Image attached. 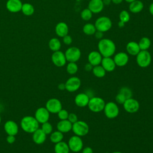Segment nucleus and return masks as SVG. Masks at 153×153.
Returning <instances> with one entry per match:
<instances>
[{
  "label": "nucleus",
  "instance_id": "14",
  "mask_svg": "<svg viewBox=\"0 0 153 153\" xmlns=\"http://www.w3.org/2000/svg\"><path fill=\"white\" fill-rule=\"evenodd\" d=\"M50 112L45 107H40L36 109L35 113V118L39 123H44L48 121Z\"/></svg>",
  "mask_w": 153,
  "mask_h": 153
},
{
  "label": "nucleus",
  "instance_id": "6",
  "mask_svg": "<svg viewBox=\"0 0 153 153\" xmlns=\"http://www.w3.org/2000/svg\"><path fill=\"white\" fill-rule=\"evenodd\" d=\"M136 56V63L140 68H147L151 63V55L148 50H140Z\"/></svg>",
  "mask_w": 153,
  "mask_h": 153
},
{
  "label": "nucleus",
  "instance_id": "41",
  "mask_svg": "<svg viewBox=\"0 0 153 153\" xmlns=\"http://www.w3.org/2000/svg\"><path fill=\"white\" fill-rule=\"evenodd\" d=\"M68 120L72 123L74 124L75 122H76L78 119V116L74 114V113H69L68 117Z\"/></svg>",
  "mask_w": 153,
  "mask_h": 153
},
{
  "label": "nucleus",
  "instance_id": "18",
  "mask_svg": "<svg viewBox=\"0 0 153 153\" xmlns=\"http://www.w3.org/2000/svg\"><path fill=\"white\" fill-rule=\"evenodd\" d=\"M103 8L102 0H90L88 4V8L94 14L100 13Z\"/></svg>",
  "mask_w": 153,
  "mask_h": 153
},
{
  "label": "nucleus",
  "instance_id": "12",
  "mask_svg": "<svg viewBox=\"0 0 153 153\" xmlns=\"http://www.w3.org/2000/svg\"><path fill=\"white\" fill-rule=\"evenodd\" d=\"M45 108L50 113L57 114L58 112L62 109V105L58 99L51 98L46 102Z\"/></svg>",
  "mask_w": 153,
  "mask_h": 153
},
{
  "label": "nucleus",
  "instance_id": "23",
  "mask_svg": "<svg viewBox=\"0 0 153 153\" xmlns=\"http://www.w3.org/2000/svg\"><path fill=\"white\" fill-rule=\"evenodd\" d=\"M72 124L68 120H60L57 124V130L62 133H66L72 130Z\"/></svg>",
  "mask_w": 153,
  "mask_h": 153
},
{
  "label": "nucleus",
  "instance_id": "44",
  "mask_svg": "<svg viewBox=\"0 0 153 153\" xmlns=\"http://www.w3.org/2000/svg\"><path fill=\"white\" fill-rule=\"evenodd\" d=\"M94 35L95 38L96 39H100V40L103 37V32L99 31V30H96Z\"/></svg>",
  "mask_w": 153,
  "mask_h": 153
},
{
  "label": "nucleus",
  "instance_id": "26",
  "mask_svg": "<svg viewBox=\"0 0 153 153\" xmlns=\"http://www.w3.org/2000/svg\"><path fill=\"white\" fill-rule=\"evenodd\" d=\"M143 7V3L141 1L136 0L130 3L128 9L132 13H138L142 11Z\"/></svg>",
  "mask_w": 153,
  "mask_h": 153
},
{
  "label": "nucleus",
  "instance_id": "2",
  "mask_svg": "<svg viewBox=\"0 0 153 153\" xmlns=\"http://www.w3.org/2000/svg\"><path fill=\"white\" fill-rule=\"evenodd\" d=\"M20 126L22 130L28 133H33L39 128V123L32 116H25L20 121Z\"/></svg>",
  "mask_w": 153,
  "mask_h": 153
},
{
  "label": "nucleus",
  "instance_id": "21",
  "mask_svg": "<svg viewBox=\"0 0 153 153\" xmlns=\"http://www.w3.org/2000/svg\"><path fill=\"white\" fill-rule=\"evenodd\" d=\"M102 58V56L97 51H92L88 55V61L93 66L100 65Z\"/></svg>",
  "mask_w": 153,
  "mask_h": 153
},
{
  "label": "nucleus",
  "instance_id": "29",
  "mask_svg": "<svg viewBox=\"0 0 153 153\" xmlns=\"http://www.w3.org/2000/svg\"><path fill=\"white\" fill-rule=\"evenodd\" d=\"M63 139V133L59 131V130L54 131L53 132L52 131V133L50 134V141L52 143H54L55 144L62 141Z\"/></svg>",
  "mask_w": 153,
  "mask_h": 153
},
{
  "label": "nucleus",
  "instance_id": "53",
  "mask_svg": "<svg viewBox=\"0 0 153 153\" xmlns=\"http://www.w3.org/2000/svg\"><path fill=\"white\" fill-rule=\"evenodd\" d=\"M112 153H123V152H120V151H114V152H113Z\"/></svg>",
  "mask_w": 153,
  "mask_h": 153
},
{
  "label": "nucleus",
  "instance_id": "34",
  "mask_svg": "<svg viewBox=\"0 0 153 153\" xmlns=\"http://www.w3.org/2000/svg\"><path fill=\"white\" fill-rule=\"evenodd\" d=\"M78 70V67L76 62H69L66 66V71L69 75L75 74Z\"/></svg>",
  "mask_w": 153,
  "mask_h": 153
},
{
  "label": "nucleus",
  "instance_id": "28",
  "mask_svg": "<svg viewBox=\"0 0 153 153\" xmlns=\"http://www.w3.org/2000/svg\"><path fill=\"white\" fill-rule=\"evenodd\" d=\"M48 47L53 52L59 51L61 48V42L58 38H53L48 42Z\"/></svg>",
  "mask_w": 153,
  "mask_h": 153
},
{
  "label": "nucleus",
  "instance_id": "22",
  "mask_svg": "<svg viewBox=\"0 0 153 153\" xmlns=\"http://www.w3.org/2000/svg\"><path fill=\"white\" fill-rule=\"evenodd\" d=\"M55 32L58 36L63 38L68 34L69 27L68 25L63 22L58 23L55 27Z\"/></svg>",
  "mask_w": 153,
  "mask_h": 153
},
{
  "label": "nucleus",
  "instance_id": "25",
  "mask_svg": "<svg viewBox=\"0 0 153 153\" xmlns=\"http://www.w3.org/2000/svg\"><path fill=\"white\" fill-rule=\"evenodd\" d=\"M126 51L130 55L136 56L140 51L138 42L135 41L128 42L126 45Z\"/></svg>",
  "mask_w": 153,
  "mask_h": 153
},
{
  "label": "nucleus",
  "instance_id": "38",
  "mask_svg": "<svg viewBox=\"0 0 153 153\" xmlns=\"http://www.w3.org/2000/svg\"><path fill=\"white\" fill-rule=\"evenodd\" d=\"M41 129L46 134H51L53 131V126L51 123H50L48 121H47V122H45V123L42 124Z\"/></svg>",
  "mask_w": 153,
  "mask_h": 153
},
{
  "label": "nucleus",
  "instance_id": "42",
  "mask_svg": "<svg viewBox=\"0 0 153 153\" xmlns=\"http://www.w3.org/2000/svg\"><path fill=\"white\" fill-rule=\"evenodd\" d=\"M63 42L66 45H70L72 42V38L70 35L68 34L63 37Z\"/></svg>",
  "mask_w": 153,
  "mask_h": 153
},
{
  "label": "nucleus",
  "instance_id": "50",
  "mask_svg": "<svg viewBox=\"0 0 153 153\" xmlns=\"http://www.w3.org/2000/svg\"><path fill=\"white\" fill-rule=\"evenodd\" d=\"M124 0H111L112 2L114 3V4H121Z\"/></svg>",
  "mask_w": 153,
  "mask_h": 153
},
{
  "label": "nucleus",
  "instance_id": "8",
  "mask_svg": "<svg viewBox=\"0 0 153 153\" xmlns=\"http://www.w3.org/2000/svg\"><path fill=\"white\" fill-rule=\"evenodd\" d=\"M68 145L70 151L73 152H78L81 151L82 149L84 146L81 137L76 135L72 136L69 139Z\"/></svg>",
  "mask_w": 153,
  "mask_h": 153
},
{
  "label": "nucleus",
  "instance_id": "40",
  "mask_svg": "<svg viewBox=\"0 0 153 153\" xmlns=\"http://www.w3.org/2000/svg\"><path fill=\"white\" fill-rule=\"evenodd\" d=\"M126 98L125 97V96L120 93H118L115 96V101L118 104L123 105L126 101Z\"/></svg>",
  "mask_w": 153,
  "mask_h": 153
},
{
  "label": "nucleus",
  "instance_id": "3",
  "mask_svg": "<svg viewBox=\"0 0 153 153\" xmlns=\"http://www.w3.org/2000/svg\"><path fill=\"white\" fill-rule=\"evenodd\" d=\"M105 103V100L102 98L93 96L90 98L87 106L91 112L98 113L103 111Z\"/></svg>",
  "mask_w": 153,
  "mask_h": 153
},
{
  "label": "nucleus",
  "instance_id": "11",
  "mask_svg": "<svg viewBox=\"0 0 153 153\" xmlns=\"http://www.w3.org/2000/svg\"><path fill=\"white\" fill-rule=\"evenodd\" d=\"M65 84V90L69 92H75L79 88L81 81L78 77L74 76L69 78Z\"/></svg>",
  "mask_w": 153,
  "mask_h": 153
},
{
  "label": "nucleus",
  "instance_id": "1",
  "mask_svg": "<svg viewBox=\"0 0 153 153\" xmlns=\"http://www.w3.org/2000/svg\"><path fill=\"white\" fill-rule=\"evenodd\" d=\"M98 51L103 57L112 56L116 51V45L113 41L108 38L101 39L97 45Z\"/></svg>",
  "mask_w": 153,
  "mask_h": 153
},
{
  "label": "nucleus",
  "instance_id": "17",
  "mask_svg": "<svg viewBox=\"0 0 153 153\" xmlns=\"http://www.w3.org/2000/svg\"><path fill=\"white\" fill-rule=\"evenodd\" d=\"M4 128L8 135L16 136L19 131V126L13 120L7 121L4 124Z\"/></svg>",
  "mask_w": 153,
  "mask_h": 153
},
{
  "label": "nucleus",
  "instance_id": "55",
  "mask_svg": "<svg viewBox=\"0 0 153 153\" xmlns=\"http://www.w3.org/2000/svg\"><path fill=\"white\" fill-rule=\"evenodd\" d=\"M0 40H1V36H0Z\"/></svg>",
  "mask_w": 153,
  "mask_h": 153
},
{
  "label": "nucleus",
  "instance_id": "37",
  "mask_svg": "<svg viewBox=\"0 0 153 153\" xmlns=\"http://www.w3.org/2000/svg\"><path fill=\"white\" fill-rule=\"evenodd\" d=\"M120 20L124 22V23H127L130 19V16L129 13L126 10H122L119 14Z\"/></svg>",
  "mask_w": 153,
  "mask_h": 153
},
{
  "label": "nucleus",
  "instance_id": "5",
  "mask_svg": "<svg viewBox=\"0 0 153 153\" xmlns=\"http://www.w3.org/2000/svg\"><path fill=\"white\" fill-rule=\"evenodd\" d=\"M72 130L75 135L82 137L88 133L89 126L85 121L78 120L76 122L72 124Z\"/></svg>",
  "mask_w": 153,
  "mask_h": 153
},
{
  "label": "nucleus",
  "instance_id": "24",
  "mask_svg": "<svg viewBox=\"0 0 153 153\" xmlns=\"http://www.w3.org/2000/svg\"><path fill=\"white\" fill-rule=\"evenodd\" d=\"M32 134H33L32 135L33 141L36 144H38V145L42 144L46 140L47 134L41 128H38Z\"/></svg>",
  "mask_w": 153,
  "mask_h": 153
},
{
  "label": "nucleus",
  "instance_id": "15",
  "mask_svg": "<svg viewBox=\"0 0 153 153\" xmlns=\"http://www.w3.org/2000/svg\"><path fill=\"white\" fill-rule=\"evenodd\" d=\"M113 59L116 66L123 67L128 63L129 57L126 53L119 52L115 54Z\"/></svg>",
  "mask_w": 153,
  "mask_h": 153
},
{
  "label": "nucleus",
  "instance_id": "33",
  "mask_svg": "<svg viewBox=\"0 0 153 153\" xmlns=\"http://www.w3.org/2000/svg\"><path fill=\"white\" fill-rule=\"evenodd\" d=\"M82 31L85 35L90 36L94 34V33L96 31V29L94 25L88 23L84 25L82 27Z\"/></svg>",
  "mask_w": 153,
  "mask_h": 153
},
{
  "label": "nucleus",
  "instance_id": "9",
  "mask_svg": "<svg viewBox=\"0 0 153 153\" xmlns=\"http://www.w3.org/2000/svg\"><path fill=\"white\" fill-rule=\"evenodd\" d=\"M65 55L68 62H76L79 60L81 53L79 48L76 47H71L66 50Z\"/></svg>",
  "mask_w": 153,
  "mask_h": 153
},
{
  "label": "nucleus",
  "instance_id": "4",
  "mask_svg": "<svg viewBox=\"0 0 153 153\" xmlns=\"http://www.w3.org/2000/svg\"><path fill=\"white\" fill-rule=\"evenodd\" d=\"M96 30L106 32L109 30L112 26L111 20L106 16H101L97 18L94 23Z\"/></svg>",
  "mask_w": 153,
  "mask_h": 153
},
{
  "label": "nucleus",
  "instance_id": "48",
  "mask_svg": "<svg viewBox=\"0 0 153 153\" xmlns=\"http://www.w3.org/2000/svg\"><path fill=\"white\" fill-rule=\"evenodd\" d=\"M149 11L150 14L153 16V2H152L149 6Z\"/></svg>",
  "mask_w": 153,
  "mask_h": 153
},
{
  "label": "nucleus",
  "instance_id": "47",
  "mask_svg": "<svg viewBox=\"0 0 153 153\" xmlns=\"http://www.w3.org/2000/svg\"><path fill=\"white\" fill-rule=\"evenodd\" d=\"M57 87L60 90H65V83H60L58 85Z\"/></svg>",
  "mask_w": 153,
  "mask_h": 153
},
{
  "label": "nucleus",
  "instance_id": "35",
  "mask_svg": "<svg viewBox=\"0 0 153 153\" xmlns=\"http://www.w3.org/2000/svg\"><path fill=\"white\" fill-rule=\"evenodd\" d=\"M93 16V13L87 8L82 10L81 12V17L84 21L90 20Z\"/></svg>",
  "mask_w": 153,
  "mask_h": 153
},
{
  "label": "nucleus",
  "instance_id": "27",
  "mask_svg": "<svg viewBox=\"0 0 153 153\" xmlns=\"http://www.w3.org/2000/svg\"><path fill=\"white\" fill-rule=\"evenodd\" d=\"M54 149L55 153H69L70 151L68 143L63 141L56 143Z\"/></svg>",
  "mask_w": 153,
  "mask_h": 153
},
{
  "label": "nucleus",
  "instance_id": "39",
  "mask_svg": "<svg viewBox=\"0 0 153 153\" xmlns=\"http://www.w3.org/2000/svg\"><path fill=\"white\" fill-rule=\"evenodd\" d=\"M69 112L67 110L64 109H60L58 113H57V116L59 117V118L60 120H68V117L69 115Z\"/></svg>",
  "mask_w": 153,
  "mask_h": 153
},
{
  "label": "nucleus",
  "instance_id": "51",
  "mask_svg": "<svg viewBox=\"0 0 153 153\" xmlns=\"http://www.w3.org/2000/svg\"><path fill=\"white\" fill-rule=\"evenodd\" d=\"M124 25H125V23H124V22L120 21V22H119L118 23V27H120V28L123 27L124 26Z\"/></svg>",
  "mask_w": 153,
  "mask_h": 153
},
{
  "label": "nucleus",
  "instance_id": "32",
  "mask_svg": "<svg viewBox=\"0 0 153 153\" xmlns=\"http://www.w3.org/2000/svg\"><path fill=\"white\" fill-rule=\"evenodd\" d=\"M21 11L25 16H30L33 14L35 11V9L33 6L32 4L29 3H25V4H23L22 5Z\"/></svg>",
  "mask_w": 153,
  "mask_h": 153
},
{
  "label": "nucleus",
  "instance_id": "10",
  "mask_svg": "<svg viewBox=\"0 0 153 153\" xmlns=\"http://www.w3.org/2000/svg\"><path fill=\"white\" fill-rule=\"evenodd\" d=\"M123 105L124 110L130 114L137 112L140 108L139 102L136 99L132 97L126 99Z\"/></svg>",
  "mask_w": 153,
  "mask_h": 153
},
{
  "label": "nucleus",
  "instance_id": "54",
  "mask_svg": "<svg viewBox=\"0 0 153 153\" xmlns=\"http://www.w3.org/2000/svg\"><path fill=\"white\" fill-rule=\"evenodd\" d=\"M1 123V115H0V124Z\"/></svg>",
  "mask_w": 153,
  "mask_h": 153
},
{
  "label": "nucleus",
  "instance_id": "19",
  "mask_svg": "<svg viewBox=\"0 0 153 153\" xmlns=\"http://www.w3.org/2000/svg\"><path fill=\"white\" fill-rule=\"evenodd\" d=\"M22 5L20 0H8L6 3V8L11 13H18L21 11Z\"/></svg>",
  "mask_w": 153,
  "mask_h": 153
},
{
  "label": "nucleus",
  "instance_id": "16",
  "mask_svg": "<svg viewBox=\"0 0 153 153\" xmlns=\"http://www.w3.org/2000/svg\"><path fill=\"white\" fill-rule=\"evenodd\" d=\"M90 96L84 93H80L76 94L74 98V102L75 105L79 108H84L88 105Z\"/></svg>",
  "mask_w": 153,
  "mask_h": 153
},
{
  "label": "nucleus",
  "instance_id": "49",
  "mask_svg": "<svg viewBox=\"0 0 153 153\" xmlns=\"http://www.w3.org/2000/svg\"><path fill=\"white\" fill-rule=\"evenodd\" d=\"M103 4L105 5H109L111 3V0H102Z\"/></svg>",
  "mask_w": 153,
  "mask_h": 153
},
{
  "label": "nucleus",
  "instance_id": "52",
  "mask_svg": "<svg viewBox=\"0 0 153 153\" xmlns=\"http://www.w3.org/2000/svg\"><path fill=\"white\" fill-rule=\"evenodd\" d=\"M124 1H126V2H127L130 3V2H131L134 1H136V0H124Z\"/></svg>",
  "mask_w": 153,
  "mask_h": 153
},
{
  "label": "nucleus",
  "instance_id": "46",
  "mask_svg": "<svg viewBox=\"0 0 153 153\" xmlns=\"http://www.w3.org/2000/svg\"><path fill=\"white\" fill-rule=\"evenodd\" d=\"M93 68V66L91 64H90L89 62L86 63L84 66V69L85 71H87V72L92 71Z\"/></svg>",
  "mask_w": 153,
  "mask_h": 153
},
{
  "label": "nucleus",
  "instance_id": "13",
  "mask_svg": "<svg viewBox=\"0 0 153 153\" xmlns=\"http://www.w3.org/2000/svg\"><path fill=\"white\" fill-rule=\"evenodd\" d=\"M51 61L57 67L64 66L67 62L65 53L60 50L54 51L52 54Z\"/></svg>",
  "mask_w": 153,
  "mask_h": 153
},
{
  "label": "nucleus",
  "instance_id": "7",
  "mask_svg": "<svg viewBox=\"0 0 153 153\" xmlns=\"http://www.w3.org/2000/svg\"><path fill=\"white\" fill-rule=\"evenodd\" d=\"M103 112L105 116L109 119H114L118 117L120 109L118 105L114 102H109L105 103Z\"/></svg>",
  "mask_w": 153,
  "mask_h": 153
},
{
  "label": "nucleus",
  "instance_id": "45",
  "mask_svg": "<svg viewBox=\"0 0 153 153\" xmlns=\"http://www.w3.org/2000/svg\"><path fill=\"white\" fill-rule=\"evenodd\" d=\"M81 153H93V149L90 146H86L82 148Z\"/></svg>",
  "mask_w": 153,
  "mask_h": 153
},
{
  "label": "nucleus",
  "instance_id": "31",
  "mask_svg": "<svg viewBox=\"0 0 153 153\" xmlns=\"http://www.w3.org/2000/svg\"><path fill=\"white\" fill-rule=\"evenodd\" d=\"M140 50H148L151 47V41L148 37H142L138 42Z\"/></svg>",
  "mask_w": 153,
  "mask_h": 153
},
{
  "label": "nucleus",
  "instance_id": "30",
  "mask_svg": "<svg viewBox=\"0 0 153 153\" xmlns=\"http://www.w3.org/2000/svg\"><path fill=\"white\" fill-rule=\"evenodd\" d=\"M92 72L93 75L97 78H103L106 75V71L102 66L101 65H99L97 66H94L93 68Z\"/></svg>",
  "mask_w": 153,
  "mask_h": 153
},
{
  "label": "nucleus",
  "instance_id": "36",
  "mask_svg": "<svg viewBox=\"0 0 153 153\" xmlns=\"http://www.w3.org/2000/svg\"><path fill=\"white\" fill-rule=\"evenodd\" d=\"M119 93H121L123 95L125 96L126 99L132 97L133 93L131 90L128 87H123L120 89Z\"/></svg>",
  "mask_w": 153,
  "mask_h": 153
},
{
  "label": "nucleus",
  "instance_id": "20",
  "mask_svg": "<svg viewBox=\"0 0 153 153\" xmlns=\"http://www.w3.org/2000/svg\"><path fill=\"white\" fill-rule=\"evenodd\" d=\"M100 65L106 71V72H111L114 71L116 68V65L114 59L111 57H103Z\"/></svg>",
  "mask_w": 153,
  "mask_h": 153
},
{
  "label": "nucleus",
  "instance_id": "43",
  "mask_svg": "<svg viewBox=\"0 0 153 153\" xmlns=\"http://www.w3.org/2000/svg\"><path fill=\"white\" fill-rule=\"evenodd\" d=\"M16 140V137L15 136L13 135H8V136L7 137V142L10 143V144H12Z\"/></svg>",
  "mask_w": 153,
  "mask_h": 153
}]
</instances>
